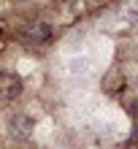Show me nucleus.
Instances as JSON below:
<instances>
[{
	"label": "nucleus",
	"instance_id": "obj_1",
	"mask_svg": "<svg viewBox=\"0 0 138 149\" xmlns=\"http://www.w3.org/2000/svg\"><path fill=\"white\" fill-rule=\"evenodd\" d=\"M22 36H24L27 43L44 46V43H49L51 38H54V30H51V24H46V22H30L27 27L22 30Z\"/></svg>",
	"mask_w": 138,
	"mask_h": 149
},
{
	"label": "nucleus",
	"instance_id": "obj_2",
	"mask_svg": "<svg viewBox=\"0 0 138 149\" xmlns=\"http://www.w3.org/2000/svg\"><path fill=\"white\" fill-rule=\"evenodd\" d=\"M22 95V79L16 73L0 71V100H16Z\"/></svg>",
	"mask_w": 138,
	"mask_h": 149
},
{
	"label": "nucleus",
	"instance_id": "obj_3",
	"mask_svg": "<svg viewBox=\"0 0 138 149\" xmlns=\"http://www.w3.org/2000/svg\"><path fill=\"white\" fill-rule=\"evenodd\" d=\"M11 133L16 136V138H30L33 136V119L30 117H14L11 119Z\"/></svg>",
	"mask_w": 138,
	"mask_h": 149
},
{
	"label": "nucleus",
	"instance_id": "obj_4",
	"mask_svg": "<svg viewBox=\"0 0 138 149\" xmlns=\"http://www.w3.org/2000/svg\"><path fill=\"white\" fill-rule=\"evenodd\" d=\"M127 114H130V117H138V98H135V103H127Z\"/></svg>",
	"mask_w": 138,
	"mask_h": 149
},
{
	"label": "nucleus",
	"instance_id": "obj_5",
	"mask_svg": "<svg viewBox=\"0 0 138 149\" xmlns=\"http://www.w3.org/2000/svg\"><path fill=\"white\" fill-rule=\"evenodd\" d=\"M133 141H138V125L133 127V133H130V144H133Z\"/></svg>",
	"mask_w": 138,
	"mask_h": 149
}]
</instances>
